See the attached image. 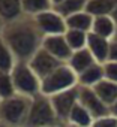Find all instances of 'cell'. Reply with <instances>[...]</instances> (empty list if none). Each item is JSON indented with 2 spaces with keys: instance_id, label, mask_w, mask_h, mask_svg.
I'll use <instances>...</instances> for the list:
<instances>
[{
  "instance_id": "cell-1",
  "label": "cell",
  "mask_w": 117,
  "mask_h": 127,
  "mask_svg": "<svg viewBox=\"0 0 117 127\" xmlns=\"http://www.w3.org/2000/svg\"><path fill=\"white\" fill-rule=\"evenodd\" d=\"M0 37L12 49L17 61H29L42 48L44 40V34L39 32L33 17L29 15L5 24Z\"/></svg>"
},
{
  "instance_id": "cell-2",
  "label": "cell",
  "mask_w": 117,
  "mask_h": 127,
  "mask_svg": "<svg viewBox=\"0 0 117 127\" xmlns=\"http://www.w3.org/2000/svg\"><path fill=\"white\" fill-rule=\"evenodd\" d=\"M57 126L63 127L53 109L50 97L44 94L33 97L23 127H57Z\"/></svg>"
},
{
  "instance_id": "cell-3",
  "label": "cell",
  "mask_w": 117,
  "mask_h": 127,
  "mask_svg": "<svg viewBox=\"0 0 117 127\" xmlns=\"http://www.w3.org/2000/svg\"><path fill=\"white\" fill-rule=\"evenodd\" d=\"M78 85V76L77 73L66 64H60L54 72H51L47 78L41 81V94L51 97L54 94H58L62 91L71 90Z\"/></svg>"
},
{
  "instance_id": "cell-4",
  "label": "cell",
  "mask_w": 117,
  "mask_h": 127,
  "mask_svg": "<svg viewBox=\"0 0 117 127\" xmlns=\"http://www.w3.org/2000/svg\"><path fill=\"white\" fill-rule=\"evenodd\" d=\"M11 76L14 79L17 94L29 99L41 94V79L27 61H17V64L11 70Z\"/></svg>"
},
{
  "instance_id": "cell-5",
  "label": "cell",
  "mask_w": 117,
  "mask_h": 127,
  "mask_svg": "<svg viewBox=\"0 0 117 127\" xmlns=\"http://www.w3.org/2000/svg\"><path fill=\"white\" fill-rule=\"evenodd\" d=\"M30 103L32 99L20 94L0 100V121L11 127H23L30 109Z\"/></svg>"
},
{
  "instance_id": "cell-6",
  "label": "cell",
  "mask_w": 117,
  "mask_h": 127,
  "mask_svg": "<svg viewBox=\"0 0 117 127\" xmlns=\"http://www.w3.org/2000/svg\"><path fill=\"white\" fill-rule=\"evenodd\" d=\"M39 32L44 36H54V34H65L66 29V20L58 14L54 8L50 11H45L36 17H33Z\"/></svg>"
},
{
  "instance_id": "cell-7",
  "label": "cell",
  "mask_w": 117,
  "mask_h": 127,
  "mask_svg": "<svg viewBox=\"0 0 117 127\" xmlns=\"http://www.w3.org/2000/svg\"><path fill=\"white\" fill-rule=\"evenodd\" d=\"M50 100H51L53 109H54L58 121H60V124L65 127L71 111L74 109V106L78 102V85L71 88V90H66V91H62L58 94L51 96Z\"/></svg>"
},
{
  "instance_id": "cell-8",
  "label": "cell",
  "mask_w": 117,
  "mask_h": 127,
  "mask_svg": "<svg viewBox=\"0 0 117 127\" xmlns=\"http://www.w3.org/2000/svg\"><path fill=\"white\" fill-rule=\"evenodd\" d=\"M78 102L92 114L93 118H99L110 114V108L99 99L93 88L78 85Z\"/></svg>"
},
{
  "instance_id": "cell-9",
  "label": "cell",
  "mask_w": 117,
  "mask_h": 127,
  "mask_svg": "<svg viewBox=\"0 0 117 127\" xmlns=\"http://www.w3.org/2000/svg\"><path fill=\"white\" fill-rule=\"evenodd\" d=\"M27 63L30 64V67L33 69V72L39 76L41 81L44 78H47L51 72H54L60 64H63V63H60L57 58H54L50 52H47L44 48H41Z\"/></svg>"
},
{
  "instance_id": "cell-10",
  "label": "cell",
  "mask_w": 117,
  "mask_h": 127,
  "mask_svg": "<svg viewBox=\"0 0 117 127\" xmlns=\"http://www.w3.org/2000/svg\"><path fill=\"white\" fill-rule=\"evenodd\" d=\"M42 48L50 52L54 58H57L60 63H68V60L72 55V49L69 48L65 34H54V36H44Z\"/></svg>"
},
{
  "instance_id": "cell-11",
  "label": "cell",
  "mask_w": 117,
  "mask_h": 127,
  "mask_svg": "<svg viewBox=\"0 0 117 127\" xmlns=\"http://www.w3.org/2000/svg\"><path fill=\"white\" fill-rule=\"evenodd\" d=\"M110 43L111 40L110 39H105V37H101L95 33H89V37H87V49L92 52V55L95 57V60L101 64L108 61V52H110Z\"/></svg>"
},
{
  "instance_id": "cell-12",
  "label": "cell",
  "mask_w": 117,
  "mask_h": 127,
  "mask_svg": "<svg viewBox=\"0 0 117 127\" xmlns=\"http://www.w3.org/2000/svg\"><path fill=\"white\" fill-rule=\"evenodd\" d=\"M95 63H98V61L95 60V57L92 55V52H90L87 48H84V49H80V51H74L66 64H68V66L77 73V76H78V75L83 73L86 69H89L90 66H93Z\"/></svg>"
},
{
  "instance_id": "cell-13",
  "label": "cell",
  "mask_w": 117,
  "mask_h": 127,
  "mask_svg": "<svg viewBox=\"0 0 117 127\" xmlns=\"http://www.w3.org/2000/svg\"><path fill=\"white\" fill-rule=\"evenodd\" d=\"M23 15L24 12L21 0H0V20H2L3 26L15 21Z\"/></svg>"
},
{
  "instance_id": "cell-14",
  "label": "cell",
  "mask_w": 117,
  "mask_h": 127,
  "mask_svg": "<svg viewBox=\"0 0 117 127\" xmlns=\"http://www.w3.org/2000/svg\"><path fill=\"white\" fill-rule=\"evenodd\" d=\"M102 79H105L104 64H101V63H95L93 66H90L89 69H86L83 73L78 75V85H80V87L93 88V87L98 85Z\"/></svg>"
},
{
  "instance_id": "cell-15",
  "label": "cell",
  "mask_w": 117,
  "mask_h": 127,
  "mask_svg": "<svg viewBox=\"0 0 117 127\" xmlns=\"http://www.w3.org/2000/svg\"><path fill=\"white\" fill-rule=\"evenodd\" d=\"M66 20V29L68 30H78V32H84V33H90L92 32V27H93V17L83 11V12H78V14H74Z\"/></svg>"
},
{
  "instance_id": "cell-16",
  "label": "cell",
  "mask_w": 117,
  "mask_h": 127,
  "mask_svg": "<svg viewBox=\"0 0 117 127\" xmlns=\"http://www.w3.org/2000/svg\"><path fill=\"white\" fill-rule=\"evenodd\" d=\"M116 29H117V24L111 18V15H104V17H96L93 20V27L90 33H95L101 37L111 40L116 33Z\"/></svg>"
},
{
  "instance_id": "cell-17",
  "label": "cell",
  "mask_w": 117,
  "mask_h": 127,
  "mask_svg": "<svg viewBox=\"0 0 117 127\" xmlns=\"http://www.w3.org/2000/svg\"><path fill=\"white\" fill-rule=\"evenodd\" d=\"M93 117L92 114L80 103L77 102V105L74 106V109L71 111L69 117H68V121H66V126H77V127H92V123H93Z\"/></svg>"
},
{
  "instance_id": "cell-18",
  "label": "cell",
  "mask_w": 117,
  "mask_h": 127,
  "mask_svg": "<svg viewBox=\"0 0 117 127\" xmlns=\"http://www.w3.org/2000/svg\"><path fill=\"white\" fill-rule=\"evenodd\" d=\"M95 93L99 96V99L110 108L117 100V84L108 79H102L98 85L93 87Z\"/></svg>"
},
{
  "instance_id": "cell-19",
  "label": "cell",
  "mask_w": 117,
  "mask_h": 127,
  "mask_svg": "<svg viewBox=\"0 0 117 127\" xmlns=\"http://www.w3.org/2000/svg\"><path fill=\"white\" fill-rule=\"evenodd\" d=\"M116 5H117V0H89L86 6V12H89L93 18L111 15Z\"/></svg>"
},
{
  "instance_id": "cell-20",
  "label": "cell",
  "mask_w": 117,
  "mask_h": 127,
  "mask_svg": "<svg viewBox=\"0 0 117 127\" xmlns=\"http://www.w3.org/2000/svg\"><path fill=\"white\" fill-rule=\"evenodd\" d=\"M87 2H89V0H63L60 5L54 6V9L60 14L63 18H68V17H71L74 14L86 11Z\"/></svg>"
},
{
  "instance_id": "cell-21",
  "label": "cell",
  "mask_w": 117,
  "mask_h": 127,
  "mask_svg": "<svg viewBox=\"0 0 117 127\" xmlns=\"http://www.w3.org/2000/svg\"><path fill=\"white\" fill-rule=\"evenodd\" d=\"M21 5H23L24 15H29V17H36L54 8L51 0H21Z\"/></svg>"
},
{
  "instance_id": "cell-22",
  "label": "cell",
  "mask_w": 117,
  "mask_h": 127,
  "mask_svg": "<svg viewBox=\"0 0 117 127\" xmlns=\"http://www.w3.org/2000/svg\"><path fill=\"white\" fill-rule=\"evenodd\" d=\"M17 64V58L8 43L0 37V72H11Z\"/></svg>"
},
{
  "instance_id": "cell-23",
  "label": "cell",
  "mask_w": 117,
  "mask_h": 127,
  "mask_svg": "<svg viewBox=\"0 0 117 127\" xmlns=\"http://www.w3.org/2000/svg\"><path fill=\"white\" fill-rule=\"evenodd\" d=\"M87 37H89V33H84V32H78V30H66L65 32V39H66L69 48L72 49V52L84 49L87 46Z\"/></svg>"
},
{
  "instance_id": "cell-24",
  "label": "cell",
  "mask_w": 117,
  "mask_h": 127,
  "mask_svg": "<svg viewBox=\"0 0 117 127\" xmlns=\"http://www.w3.org/2000/svg\"><path fill=\"white\" fill-rule=\"evenodd\" d=\"M15 94L17 91H15V85H14L11 72H0V100L9 99Z\"/></svg>"
},
{
  "instance_id": "cell-25",
  "label": "cell",
  "mask_w": 117,
  "mask_h": 127,
  "mask_svg": "<svg viewBox=\"0 0 117 127\" xmlns=\"http://www.w3.org/2000/svg\"><path fill=\"white\" fill-rule=\"evenodd\" d=\"M92 127H117V117L108 114V115L95 118L92 123Z\"/></svg>"
},
{
  "instance_id": "cell-26",
  "label": "cell",
  "mask_w": 117,
  "mask_h": 127,
  "mask_svg": "<svg viewBox=\"0 0 117 127\" xmlns=\"http://www.w3.org/2000/svg\"><path fill=\"white\" fill-rule=\"evenodd\" d=\"M104 73H105V79L117 84V63L116 61L104 63Z\"/></svg>"
},
{
  "instance_id": "cell-27",
  "label": "cell",
  "mask_w": 117,
  "mask_h": 127,
  "mask_svg": "<svg viewBox=\"0 0 117 127\" xmlns=\"http://www.w3.org/2000/svg\"><path fill=\"white\" fill-rule=\"evenodd\" d=\"M108 61H116L117 63V42H114V40H111V43H110Z\"/></svg>"
},
{
  "instance_id": "cell-28",
  "label": "cell",
  "mask_w": 117,
  "mask_h": 127,
  "mask_svg": "<svg viewBox=\"0 0 117 127\" xmlns=\"http://www.w3.org/2000/svg\"><path fill=\"white\" fill-rule=\"evenodd\" d=\"M110 114H111V115H114V117H117V100L110 106Z\"/></svg>"
},
{
  "instance_id": "cell-29",
  "label": "cell",
  "mask_w": 117,
  "mask_h": 127,
  "mask_svg": "<svg viewBox=\"0 0 117 127\" xmlns=\"http://www.w3.org/2000/svg\"><path fill=\"white\" fill-rule=\"evenodd\" d=\"M111 18L116 21V24H117V5H116V8H114V11H113V14H111Z\"/></svg>"
},
{
  "instance_id": "cell-30",
  "label": "cell",
  "mask_w": 117,
  "mask_h": 127,
  "mask_svg": "<svg viewBox=\"0 0 117 127\" xmlns=\"http://www.w3.org/2000/svg\"><path fill=\"white\" fill-rule=\"evenodd\" d=\"M63 2V0H51V3H53V6H57V5H60Z\"/></svg>"
},
{
  "instance_id": "cell-31",
  "label": "cell",
  "mask_w": 117,
  "mask_h": 127,
  "mask_svg": "<svg viewBox=\"0 0 117 127\" xmlns=\"http://www.w3.org/2000/svg\"><path fill=\"white\" fill-rule=\"evenodd\" d=\"M111 40H114V42H117V29H116V33H114V36H113V39Z\"/></svg>"
},
{
  "instance_id": "cell-32",
  "label": "cell",
  "mask_w": 117,
  "mask_h": 127,
  "mask_svg": "<svg viewBox=\"0 0 117 127\" xmlns=\"http://www.w3.org/2000/svg\"><path fill=\"white\" fill-rule=\"evenodd\" d=\"M0 127H11V126H8V124L3 123V121H0Z\"/></svg>"
},
{
  "instance_id": "cell-33",
  "label": "cell",
  "mask_w": 117,
  "mask_h": 127,
  "mask_svg": "<svg viewBox=\"0 0 117 127\" xmlns=\"http://www.w3.org/2000/svg\"><path fill=\"white\" fill-rule=\"evenodd\" d=\"M2 30H3V23H2V20H0V34H2Z\"/></svg>"
},
{
  "instance_id": "cell-34",
  "label": "cell",
  "mask_w": 117,
  "mask_h": 127,
  "mask_svg": "<svg viewBox=\"0 0 117 127\" xmlns=\"http://www.w3.org/2000/svg\"><path fill=\"white\" fill-rule=\"evenodd\" d=\"M65 127H77V126H65Z\"/></svg>"
},
{
  "instance_id": "cell-35",
  "label": "cell",
  "mask_w": 117,
  "mask_h": 127,
  "mask_svg": "<svg viewBox=\"0 0 117 127\" xmlns=\"http://www.w3.org/2000/svg\"><path fill=\"white\" fill-rule=\"evenodd\" d=\"M57 127H60V126H57Z\"/></svg>"
}]
</instances>
